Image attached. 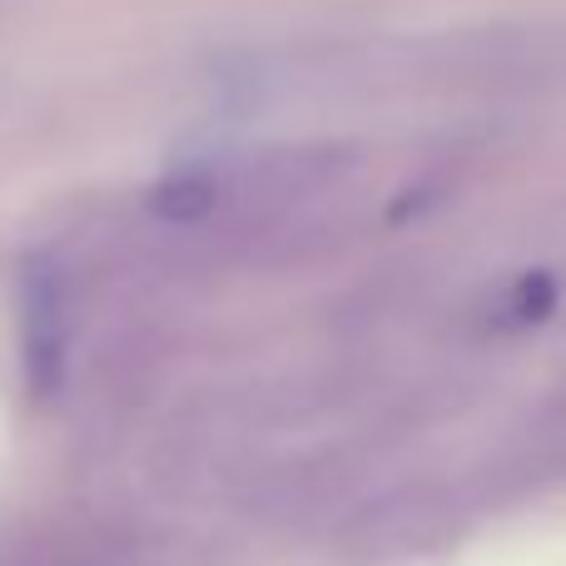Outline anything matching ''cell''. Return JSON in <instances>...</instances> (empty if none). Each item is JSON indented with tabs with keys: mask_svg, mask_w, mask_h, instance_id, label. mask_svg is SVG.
<instances>
[{
	"mask_svg": "<svg viewBox=\"0 0 566 566\" xmlns=\"http://www.w3.org/2000/svg\"><path fill=\"white\" fill-rule=\"evenodd\" d=\"M145 205L165 224H195V219H205L214 209V179L199 175V169H179V175H165L149 189Z\"/></svg>",
	"mask_w": 566,
	"mask_h": 566,
	"instance_id": "2",
	"label": "cell"
},
{
	"mask_svg": "<svg viewBox=\"0 0 566 566\" xmlns=\"http://www.w3.org/2000/svg\"><path fill=\"white\" fill-rule=\"evenodd\" d=\"M557 303V289H552V279H542V274H532V279H522L517 283V293H512V318L517 323H537L542 313Z\"/></svg>",
	"mask_w": 566,
	"mask_h": 566,
	"instance_id": "3",
	"label": "cell"
},
{
	"mask_svg": "<svg viewBox=\"0 0 566 566\" xmlns=\"http://www.w3.org/2000/svg\"><path fill=\"white\" fill-rule=\"evenodd\" d=\"M20 363L35 398L65 382L70 363V313H65V283L50 254H30L20 269Z\"/></svg>",
	"mask_w": 566,
	"mask_h": 566,
	"instance_id": "1",
	"label": "cell"
}]
</instances>
